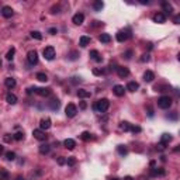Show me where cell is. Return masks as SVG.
Listing matches in <instances>:
<instances>
[{"label": "cell", "mask_w": 180, "mask_h": 180, "mask_svg": "<svg viewBox=\"0 0 180 180\" xmlns=\"http://www.w3.org/2000/svg\"><path fill=\"white\" fill-rule=\"evenodd\" d=\"M65 114L68 118H73L75 115L78 114V107H76L73 103H69L65 107Z\"/></svg>", "instance_id": "cell-4"}, {"label": "cell", "mask_w": 180, "mask_h": 180, "mask_svg": "<svg viewBox=\"0 0 180 180\" xmlns=\"http://www.w3.org/2000/svg\"><path fill=\"white\" fill-rule=\"evenodd\" d=\"M110 180H120V179H117V177H113V179H110Z\"/></svg>", "instance_id": "cell-61"}, {"label": "cell", "mask_w": 180, "mask_h": 180, "mask_svg": "<svg viewBox=\"0 0 180 180\" xmlns=\"http://www.w3.org/2000/svg\"><path fill=\"white\" fill-rule=\"evenodd\" d=\"M31 37H33L34 39H38V41H41L42 39V34L39 33V31H31Z\"/></svg>", "instance_id": "cell-37"}, {"label": "cell", "mask_w": 180, "mask_h": 180, "mask_svg": "<svg viewBox=\"0 0 180 180\" xmlns=\"http://www.w3.org/2000/svg\"><path fill=\"white\" fill-rule=\"evenodd\" d=\"M113 93H114L117 97H122L124 93H125V89H124V86H121V84H115L114 87H113Z\"/></svg>", "instance_id": "cell-12"}, {"label": "cell", "mask_w": 180, "mask_h": 180, "mask_svg": "<svg viewBox=\"0 0 180 180\" xmlns=\"http://www.w3.org/2000/svg\"><path fill=\"white\" fill-rule=\"evenodd\" d=\"M13 14H14V11H13V9L10 6H3L1 7V16L4 18H11Z\"/></svg>", "instance_id": "cell-9"}, {"label": "cell", "mask_w": 180, "mask_h": 180, "mask_svg": "<svg viewBox=\"0 0 180 180\" xmlns=\"http://www.w3.org/2000/svg\"><path fill=\"white\" fill-rule=\"evenodd\" d=\"M51 125H52V121H51V118H48V117H45V118H42V120L39 121V128H41L42 131L49 130Z\"/></svg>", "instance_id": "cell-8"}, {"label": "cell", "mask_w": 180, "mask_h": 180, "mask_svg": "<svg viewBox=\"0 0 180 180\" xmlns=\"http://www.w3.org/2000/svg\"><path fill=\"white\" fill-rule=\"evenodd\" d=\"M155 165H156V162H155V161H152V162H151V167H155Z\"/></svg>", "instance_id": "cell-58"}, {"label": "cell", "mask_w": 180, "mask_h": 180, "mask_svg": "<svg viewBox=\"0 0 180 180\" xmlns=\"http://www.w3.org/2000/svg\"><path fill=\"white\" fill-rule=\"evenodd\" d=\"M37 94L41 96V97H48L51 94V89L49 87H38L37 89Z\"/></svg>", "instance_id": "cell-15"}, {"label": "cell", "mask_w": 180, "mask_h": 180, "mask_svg": "<svg viewBox=\"0 0 180 180\" xmlns=\"http://www.w3.org/2000/svg\"><path fill=\"white\" fill-rule=\"evenodd\" d=\"M147 113H148V117H153V108H152V106H148L147 107Z\"/></svg>", "instance_id": "cell-46"}, {"label": "cell", "mask_w": 180, "mask_h": 180, "mask_svg": "<svg viewBox=\"0 0 180 180\" xmlns=\"http://www.w3.org/2000/svg\"><path fill=\"white\" fill-rule=\"evenodd\" d=\"M76 82H80V78H72V83H76Z\"/></svg>", "instance_id": "cell-55"}, {"label": "cell", "mask_w": 180, "mask_h": 180, "mask_svg": "<svg viewBox=\"0 0 180 180\" xmlns=\"http://www.w3.org/2000/svg\"><path fill=\"white\" fill-rule=\"evenodd\" d=\"M92 94H90V92L89 90H84V89H79L78 90V97L79 98H87L90 97Z\"/></svg>", "instance_id": "cell-25"}, {"label": "cell", "mask_w": 180, "mask_h": 180, "mask_svg": "<svg viewBox=\"0 0 180 180\" xmlns=\"http://www.w3.org/2000/svg\"><path fill=\"white\" fill-rule=\"evenodd\" d=\"M66 165H68V166H75V165H76V159H75V158H68Z\"/></svg>", "instance_id": "cell-43"}, {"label": "cell", "mask_w": 180, "mask_h": 180, "mask_svg": "<svg viewBox=\"0 0 180 180\" xmlns=\"http://www.w3.org/2000/svg\"><path fill=\"white\" fill-rule=\"evenodd\" d=\"M98 41H100V42H103V44H108V42L111 41V35H110V34H107V33L100 34V35H98Z\"/></svg>", "instance_id": "cell-19"}, {"label": "cell", "mask_w": 180, "mask_h": 180, "mask_svg": "<svg viewBox=\"0 0 180 180\" xmlns=\"http://www.w3.org/2000/svg\"><path fill=\"white\" fill-rule=\"evenodd\" d=\"M16 180H24V177H23V176H17Z\"/></svg>", "instance_id": "cell-59"}, {"label": "cell", "mask_w": 180, "mask_h": 180, "mask_svg": "<svg viewBox=\"0 0 180 180\" xmlns=\"http://www.w3.org/2000/svg\"><path fill=\"white\" fill-rule=\"evenodd\" d=\"M152 20H153V23H158V24H163L165 21H166V14L165 13H155L153 17H152Z\"/></svg>", "instance_id": "cell-10"}, {"label": "cell", "mask_w": 180, "mask_h": 180, "mask_svg": "<svg viewBox=\"0 0 180 180\" xmlns=\"http://www.w3.org/2000/svg\"><path fill=\"white\" fill-rule=\"evenodd\" d=\"M149 59H151V56H149V54H144V55L141 56V59H139V61H141L142 64H145V62H149Z\"/></svg>", "instance_id": "cell-41"}, {"label": "cell", "mask_w": 180, "mask_h": 180, "mask_svg": "<svg viewBox=\"0 0 180 180\" xmlns=\"http://www.w3.org/2000/svg\"><path fill=\"white\" fill-rule=\"evenodd\" d=\"M48 33L51 34V35H55V34L58 33V30H56L55 27H51V28H49V30H48Z\"/></svg>", "instance_id": "cell-52"}, {"label": "cell", "mask_w": 180, "mask_h": 180, "mask_svg": "<svg viewBox=\"0 0 180 180\" xmlns=\"http://www.w3.org/2000/svg\"><path fill=\"white\" fill-rule=\"evenodd\" d=\"M138 89H139V84L137 82H130L127 84V90H128V92H137Z\"/></svg>", "instance_id": "cell-29"}, {"label": "cell", "mask_w": 180, "mask_h": 180, "mask_svg": "<svg viewBox=\"0 0 180 180\" xmlns=\"http://www.w3.org/2000/svg\"><path fill=\"white\" fill-rule=\"evenodd\" d=\"M79 107H80V110H84V108L87 107V104H86V101H80V106H79Z\"/></svg>", "instance_id": "cell-53"}, {"label": "cell", "mask_w": 180, "mask_h": 180, "mask_svg": "<svg viewBox=\"0 0 180 180\" xmlns=\"http://www.w3.org/2000/svg\"><path fill=\"white\" fill-rule=\"evenodd\" d=\"M4 84H6L7 89H14L17 83H16V79H14V78H7V79L4 80Z\"/></svg>", "instance_id": "cell-23"}, {"label": "cell", "mask_w": 180, "mask_h": 180, "mask_svg": "<svg viewBox=\"0 0 180 180\" xmlns=\"http://www.w3.org/2000/svg\"><path fill=\"white\" fill-rule=\"evenodd\" d=\"M173 23H175L176 25H180V13H179V14H176V16L173 17Z\"/></svg>", "instance_id": "cell-47"}, {"label": "cell", "mask_w": 180, "mask_h": 180, "mask_svg": "<svg viewBox=\"0 0 180 180\" xmlns=\"http://www.w3.org/2000/svg\"><path fill=\"white\" fill-rule=\"evenodd\" d=\"M89 56H90V58H92L93 61H96V62H98V64H100V62L103 61V58L100 56V54H98V51H97V49H92V51H90V54H89Z\"/></svg>", "instance_id": "cell-18"}, {"label": "cell", "mask_w": 180, "mask_h": 180, "mask_svg": "<svg viewBox=\"0 0 180 180\" xmlns=\"http://www.w3.org/2000/svg\"><path fill=\"white\" fill-rule=\"evenodd\" d=\"M78 56H79V54H78L76 51H72V52L69 54V59H70V61H76Z\"/></svg>", "instance_id": "cell-39"}, {"label": "cell", "mask_w": 180, "mask_h": 180, "mask_svg": "<svg viewBox=\"0 0 180 180\" xmlns=\"http://www.w3.org/2000/svg\"><path fill=\"white\" fill-rule=\"evenodd\" d=\"M6 101L9 103V104H16L17 103V96L16 94H13V93H7V96H6Z\"/></svg>", "instance_id": "cell-26"}, {"label": "cell", "mask_w": 180, "mask_h": 180, "mask_svg": "<svg viewBox=\"0 0 180 180\" xmlns=\"http://www.w3.org/2000/svg\"><path fill=\"white\" fill-rule=\"evenodd\" d=\"M42 55L47 61H52L55 58V48L54 47H45L42 49Z\"/></svg>", "instance_id": "cell-5"}, {"label": "cell", "mask_w": 180, "mask_h": 180, "mask_svg": "<svg viewBox=\"0 0 180 180\" xmlns=\"http://www.w3.org/2000/svg\"><path fill=\"white\" fill-rule=\"evenodd\" d=\"M155 90L156 92H166V90H170V86L169 84H156Z\"/></svg>", "instance_id": "cell-34"}, {"label": "cell", "mask_w": 180, "mask_h": 180, "mask_svg": "<svg viewBox=\"0 0 180 180\" xmlns=\"http://www.w3.org/2000/svg\"><path fill=\"white\" fill-rule=\"evenodd\" d=\"M130 37H131V30H130V28H127V30H124V31H118V33L115 34V38H117L118 42H124V41H127Z\"/></svg>", "instance_id": "cell-3"}, {"label": "cell", "mask_w": 180, "mask_h": 180, "mask_svg": "<svg viewBox=\"0 0 180 180\" xmlns=\"http://www.w3.org/2000/svg\"><path fill=\"white\" fill-rule=\"evenodd\" d=\"M177 59H179V62H180V52L177 54Z\"/></svg>", "instance_id": "cell-60"}, {"label": "cell", "mask_w": 180, "mask_h": 180, "mask_svg": "<svg viewBox=\"0 0 180 180\" xmlns=\"http://www.w3.org/2000/svg\"><path fill=\"white\" fill-rule=\"evenodd\" d=\"M170 106H172V97H169V96H161V97L158 98V107L159 108L167 110V108H170Z\"/></svg>", "instance_id": "cell-2"}, {"label": "cell", "mask_w": 180, "mask_h": 180, "mask_svg": "<svg viewBox=\"0 0 180 180\" xmlns=\"http://www.w3.org/2000/svg\"><path fill=\"white\" fill-rule=\"evenodd\" d=\"M98 25H103V23H100V21H93V27H98Z\"/></svg>", "instance_id": "cell-54"}, {"label": "cell", "mask_w": 180, "mask_h": 180, "mask_svg": "<svg viewBox=\"0 0 180 180\" xmlns=\"http://www.w3.org/2000/svg\"><path fill=\"white\" fill-rule=\"evenodd\" d=\"M108 107H110L108 98H100V100H97V101L94 103V106H93V108H94L97 113H106V111L108 110Z\"/></svg>", "instance_id": "cell-1"}, {"label": "cell", "mask_w": 180, "mask_h": 180, "mask_svg": "<svg viewBox=\"0 0 180 180\" xmlns=\"http://www.w3.org/2000/svg\"><path fill=\"white\" fill-rule=\"evenodd\" d=\"M167 120H177V113H173V114H167L166 115Z\"/></svg>", "instance_id": "cell-49"}, {"label": "cell", "mask_w": 180, "mask_h": 180, "mask_svg": "<svg viewBox=\"0 0 180 180\" xmlns=\"http://www.w3.org/2000/svg\"><path fill=\"white\" fill-rule=\"evenodd\" d=\"M27 61H28L30 65H33V66L38 64V54H37V51H30L27 54Z\"/></svg>", "instance_id": "cell-6"}, {"label": "cell", "mask_w": 180, "mask_h": 180, "mask_svg": "<svg viewBox=\"0 0 180 180\" xmlns=\"http://www.w3.org/2000/svg\"><path fill=\"white\" fill-rule=\"evenodd\" d=\"M38 151H39L41 155H47V153H49V151H51V147H49L48 144H42V145H39Z\"/></svg>", "instance_id": "cell-27"}, {"label": "cell", "mask_w": 180, "mask_h": 180, "mask_svg": "<svg viewBox=\"0 0 180 180\" xmlns=\"http://www.w3.org/2000/svg\"><path fill=\"white\" fill-rule=\"evenodd\" d=\"M120 130H122L124 132L131 131V124H130L128 121H121V122H120Z\"/></svg>", "instance_id": "cell-28"}, {"label": "cell", "mask_w": 180, "mask_h": 180, "mask_svg": "<svg viewBox=\"0 0 180 180\" xmlns=\"http://www.w3.org/2000/svg\"><path fill=\"white\" fill-rule=\"evenodd\" d=\"M170 141H172V135H170V134H162V137H161V144L166 145V144H169Z\"/></svg>", "instance_id": "cell-30"}, {"label": "cell", "mask_w": 180, "mask_h": 180, "mask_svg": "<svg viewBox=\"0 0 180 180\" xmlns=\"http://www.w3.org/2000/svg\"><path fill=\"white\" fill-rule=\"evenodd\" d=\"M13 138H14L16 141H23V139H24V132H23V131L16 132V134L13 135Z\"/></svg>", "instance_id": "cell-38"}, {"label": "cell", "mask_w": 180, "mask_h": 180, "mask_svg": "<svg viewBox=\"0 0 180 180\" xmlns=\"http://www.w3.org/2000/svg\"><path fill=\"white\" fill-rule=\"evenodd\" d=\"M162 9L166 14H172V11H173V7L169 1H162Z\"/></svg>", "instance_id": "cell-22"}, {"label": "cell", "mask_w": 180, "mask_h": 180, "mask_svg": "<svg viewBox=\"0 0 180 180\" xmlns=\"http://www.w3.org/2000/svg\"><path fill=\"white\" fill-rule=\"evenodd\" d=\"M103 7H104V3H103L101 0H96V1L93 3V9H94L96 11H101Z\"/></svg>", "instance_id": "cell-32"}, {"label": "cell", "mask_w": 180, "mask_h": 180, "mask_svg": "<svg viewBox=\"0 0 180 180\" xmlns=\"http://www.w3.org/2000/svg\"><path fill=\"white\" fill-rule=\"evenodd\" d=\"M37 89H38V87H35V86H34V87H28V89H27V94H33V93H37Z\"/></svg>", "instance_id": "cell-48"}, {"label": "cell", "mask_w": 180, "mask_h": 180, "mask_svg": "<svg viewBox=\"0 0 180 180\" xmlns=\"http://www.w3.org/2000/svg\"><path fill=\"white\" fill-rule=\"evenodd\" d=\"M141 4H149V1H148V0L147 1H145V0H141Z\"/></svg>", "instance_id": "cell-57"}, {"label": "cell", "mask_w": 180, "mask_h": 180, "mask_svg": "<svg viewBox=\"0 0 180 180\" xmlns=\"http://www.w3.org/2000/svg\"><path fill=\"white\" fill-rule=\"evenodd\" d=\"M3 139H4V142H11V139H14L13 137H10L9 134H6L4 137H3Z\"/></svg>", "instance_id": "cell-50"}, {"label": "cell", "mask_w": 180, "mask_h": 180, "mask_svg": "<svg viewBox=\"0 0 180 180\" xmlns=\"http://www.w3.org/2000/svg\"><path fill=\"white\" fill-rule=\"evenodd\" d=\"M35 78H37V80H39V82H47V80H48V76H47L44 72H38V73L35 75Z\"/></svg>", "instance_id": "cell-33"}, {"label": "cell", "mask_w": 180, "mask_h": 180, "mask_svg": "<svg viewBox=\"0 0 180 180\" xmlns=\"http://www.w3.org/2000/svg\"><path fill=\"white\" fill-rule=\"evenodd\" d=\"M1 180H9V173L6 170H1Z\"/></svg>", "instance_id": "cell-51"}, {"label": "cell", "mask_w": 180, "mask_h": 180, "mask_svg": "<svg viewBox=\"0 0 180 180\" xmlns=\"http://www.w3.org/2000/svg\"><path fill=\"white\" fill-rule=\"evenodd\" d=\"M124 180H134V177H131V176H125Z\"/></svg>", "instance_id": "cell-56"}, {"label": "cell", "mask_w": 180, "mask_h": 180, "mask_svg": "<svg viewBox=\"0 0 180 180\" xmlns=\"http://www.w3.org/2000/svg\"><path fill=\"white\" fill-rule=\"evenodd\" d=\"M93 75H96V76H103V75H104V70H103V69L94 68V69H93Z\"/></svg>", "instance_id": "cell-40"}, {"label": "cell", "mask_w": 180, "mask_h": 180, "mask_svg": "<svg viewBox=\"0 0 180 180\" xmlns=\"http://www.w3.org/2000/svg\"><path fill=\"white\" fill-rule=\"evenodd\" d=\"M131 131L134 134H139L141 132V127H138V125H131Z\"/></svg>", "instance_id": "cell-45"}, {"label": "cell", "mask_w": 180, "mask_h": 180, "mask_svg": "<svg viewBox=\"0 0 180 180\" xmlns=\"http://www.w3.org/2000/svg\"><path fill=\"white\" fill-rule=\"evenodd\" d=\"M179 42H180V38H179Z\"/></svg>", "instance_id": "cell-62"}, {"label": "cell", "mask_w": 180, "mask_h": 180, "mask_svg": "<svg viewBox=\"0 0 180 180\" xmlns=\"http://www.w3.org/2000/svg\"><path fill=\"white\" fill-rule=\"evenodd\" d=\"M64 147L66 149H69V151H72V149H75L76 147V142H75V139H72V138H66L65 141H64Z\"/></svg>", "instance_id": "cell-17"}, {"label": "cell", "mask_w": 180, "mask_h": 180, "mask_svg": "<svg viewBox=\"0 0 180 180\" xmlns=\"http://www.w3.org/2000/svg\"><path fill=\"white\" fill-rule=\"evenodd\" d=\"M151 176H152V177L165 176V169H162V167H152V169H151Z\"/></svg>", "instance_id": "cell-16"}, {"label": "cell", "mask_w": 180, "mask_h": 180, "mask_svg": "<svg viewBox=\"0 0 180 180\" xmlns=\"http://www.w3.org/2000/svg\"><path fill=\"white\" fill-rule=\"evenodd\" d=\"M14 54H16V48H11L9 49V52H7V55H6V59L7 61H13V58H14Z\"/></svg>", "instance_id": "cell-35"}, {"label": "cell", "mask_w": 180, "mask_h": 180, "mask_svg": "<svg viewBox=\"0 0 180 180\" xmlns=\"http://www.w3.org/2000/svg\"><path fill=\"white\" fill-rule=\"evenodd\" d=\"M4 156H6V159H7V161H16V153H14V152H11V151L6 152V153H4Z\"/></svg>", "instance_id": "cell-36"}, {"label": "cell", "mask_w": 180, "mask_h": 180, "mask_svg": "<svg viewBox=\"0 0 180 180\" xmlns=\"http://www.w3.org/2000/svg\"><path fill=\"white\" fill-rule=\"evenodd\" d=\"M83 21H84V16H83L82 13H76L75 16L72 17V23L76 24V25H82Z\"/></svg>", "instance_id": "cell-14"}, {"label": "cell", "mask_w": 180, "mask_h": 180, "mask_svg": "<svg viewBox=\"0 0 180 180\" xmlns=\"http://www.w3.org/2000/svg\"><path fill=\"white\" fill-rule=\"evenodd\" d=\"M92 138H93V137H92V134H90L89 131H83L82 134H80V139L84 141V142H89Z\"/></svg>", "instance_id": "cell-31"}, {"label": "cell", "mask_w": 180, "mask_h": 180, "mask_svg": "<svg viewBox=\"0 0 180 180\" xmlns=\"http://www.w3.org/2000/svg\"><path fill=\"white\" fill-rule=\"evenodd\" d=\"M132 54H134V52H132L131 49L125 51V52H124V58H125V59H131V58H132Z\"/></svg>", "instance_id": "cell-42"}, {"label": "cell", "mask_w": 180, "mask_h": 180, "mask_svg": "<svg viewBox=\"0 0 180 180\" xmlns=\"http://www.w3.org/2000/svg\"><path fill=\"white\" fill-rule=\"evenodd\" d=\"M90 37H87V35H82L80 38H79V45L82 47V48H84V47H87L89 44H90Z\"/></svg>", "instance_id": "cell-20"}, {"label": "cell", "mask_w": 180, "mask_h": 180, "mask_svg": "<svg viewBox=\"0 0 180 180\" xmlns=\"http://www.w3.org/2000/svg\"><path fill=\"white\" fill-rule=\"evenodd\" d=\"M66 162H68V158H65V156H59L58 158V165H65Z\"/></svg>", "instance_id": "cell-44"}, {"label": "cell", "mask_w": 180, "mask_h": 180, "mask_svg": "<svg viewBox=\"0 0 180 180\" xmlns=\"http://www.w3.org/2000/svg\"><path fill=\"white\" fill-rule=\"evenodd\" d=\"M153 79H155V73H153L152 70H147V72L144 73V80L147 83H151Z\"/></svg>", "instance_id": "cell-21"}, {"label": "cell", "mask_w": 180, "mask_h": 180, "mask_svg": "<svg viewBox=\"0 0 180 180\" xmlns=\"http://www.w3.org/2000/svg\"><path fill=\"white\" fill-rule=\"evenodd\" d=\"M117 75H118V78L125 79V78L130 75V70H128V68H125V66H118V69H117Z\"/></svg>", "instance_id": "cell-11"}, {"label": "cell", "mask_w": 180, "mask_h": 180, "mask_svg": "<svg viewBox=\"0 0 180 180\" xmlns=\"http://www.w3.org/2000/svg\"><path fill=\"white\" fill-rule=\"evenodd\" d=\"M33 135L35 139H38V141H47V134H45V131H42L41 128H37V130H34L33 131Z\"/></svg>", "instance_id": "cell-7"}, {"label": "cell", "mask_w": 180, "mask_h": 180, "mask_svg": "<svg viewBox=\"0 0 180 180\" xmlns=\"http://www.w3.org/2000/svg\"><path fill=\"white\" fill-rule=\"evenodd\" d=\"M117 152H118V155L122 156V158L128 155V149H127L125 145H118V147H117Z\"/></svg>", "instance_id": "cell-24"}, {"label": "cell", "mask_w": 180, "mask_h": 180, "mask_svg": "<svg viewBox=\"0 0 180 180\" xmlns=\"http://www.w3.org/2000/svg\"><path fill=\"white\" fill-rule=\"evenodd\" d=\"M59 106H61V101H59L58 98H51L48 101V107L52 111H56V110L59 108Z\"/></svg>", "instance_id": "cell-13"}]
</instances>
